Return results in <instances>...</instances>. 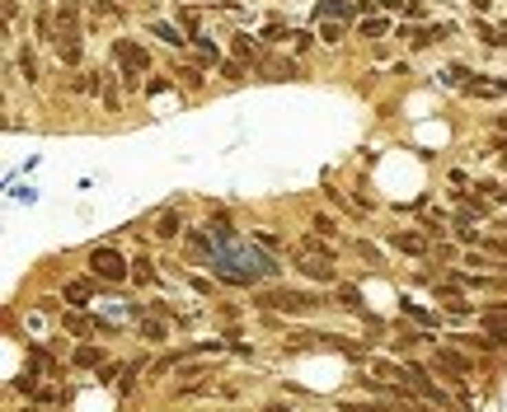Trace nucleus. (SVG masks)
Here are the masks:
<instances>
[{"label": "nucleus", "mask_w": 507, "mask_h": 412, "mask_svg": "<svg viewBox=\"0 0 507 412\" xmlns=\"http://www.w3.org/2000/svg\"><path fill=\"white\" fill-rule=\"evenodd\" d=\"M89 277L94 282H108V286H122L132 277V258H122L118 249H89Z\"/></svg>", "instance_id": "f257e3e1"}, {"label": "nucleus", "mask_w": 507, "mask_h": 412, "mask_svg": "<svg viewBox=\"0 0 507 412\" xmlns=\"http://www.w3.org/2000/svg\"><path fill=\"white\" fill-rule=\"evenodd\" d=\"M254 305H263V309H287V314H310V309L324 305V295H320V290H292V286H282V290H263Z\"/></svg>", "instance_id": "f03ea898"}, {"label": "nucleus", "mask_w": 507, "mask_h": 412, "mask_svg": "<svg viewBox=\"0 0 507 412\" xmlns=\"http://www.w3.org/2000/svg\"><path fill=\"white\" fill-rule=\"evenodd\" d=\"M113 61H118V76L127 80L132 89H136V76L151 71V52L141 43H132V38H113Z\"/></svg>", "instance_id": "7ed1b4c3"}, {"label": "nucleus", "mask_w": 507, "mask_h": 412, "mask_svg": "<svg viewBox=\"0 0 507 412\" xmlns=\"http://www.w3.org/2000/svg\"><path fill=\"white\" fill-rule=\"evenodd\" d=\"M334 262H338V253H305V249H301L296 272L310 277V282H334Z\"/></svg>", "instance_id": "20e7f679"}, {"label": "nucleus", "mask_w": 507, "mask_h": 412, "mask_svg": "<svg viewBox=\"0 0 507 412\" xmlns=\"http://www.w3.org/2000/svg\"><path fill=\"white\" fill-rule=\"evenodd\" d=\"M390 249H400L409 258H427L437 244H432V234H418V230H395L390 234Z\"/></svg>", "instance_id": "39448f33"}, {"label": "nucleus", "mask_w": 507, "mask_h": 412, "mask_svg": "<svg viewBox=\"0 0 507 412\" xmlns=\"http://www.w3.org/2000/svg\"><path fill=\"white\" fill-rule=\"evenodd\" d=\"M146 28H151V38H160L164 47H174V52H184L188 43H193V38H188V28L184 24H169V19H151Z\"/></svg>", "instance_id": "423d86ee"}, {"label": "nucleus", "mask_w": 507, "mask_h": 412, "mask_svg": "<svg viewBox=\"0 0 507 412\" xmlns=\"http://www.w3.org/2000/svg\"><path fill=\"white\" fill-rule=\"evenodd\" d=\"M52 47H56V61H61V66H80V28H61Z\"/></svg>", "instance_id": "0eeeda50"}, {"label": "nucleus", "mask_w": 507, "mask_h": 412, "mask_svg": "<svg viewBox=\"0 0 507 412\" xmlns=\"http://www.w3.org/2000/svg\"><path fill=\"white\" fill-rule=\"evenodd\" d=\"M465 94L470 99H503L507 80H465Z\"/></svg>", "instance_id": "6e6552de"}, {"label": "nucleus", "mask_w": 507, "mask_h": 412, "mask_svg": "<svg viewBox=\"0 0 507 412\" xmlns=\"http://www.w3.org/2000/svg\"><path fill=\"white\" fill-rule=\"evenodd\" d=\"M179 234H184V216H179V211H160V216H155V239L169 244V239H179Z\"/></svg>", "instance_id": "1a4fd4ad"}, {"label": "nucleus", "mask_w": 507, "mask_h": 412, "mask_svg": "<svg viewBox=\"0 0 507 412\" xmlns=\"http://www.w3.org/2000/svg\"><path fill=\"white\" fill-rule=\"evenodd\" d=\"M254 66L263 71V80H292L296 76V61H277V56H259Z\"/></svg>", "instance_id": "9d476101"}, {"label": "nucleus", "mask_w": 507, "mask_h": 412, "mask_svg": "<svg viewBox=\"0 0 507 412\" xmlns=\"http://www.w3.org/2000/svg\"><path fill=\"white\" fill-rule=\"evenodd\" d=\"M437 365H446V370H455V375H475V360L451 352V347H437Z\"/></svg>", "instance_id": "9b49d317"}, {"label": "nucleus", "mask_w": 507, "mask_h": 412, "mask_svg": "<svg viewBox=\"0 0 507 412\" xmlns=\"http://www.w3.org/2000/svg\"><path fill=\"white\" fill-rule=\"evenodd\" d=\"M357 10L347 0H315V19H352Z\"/></svg>", "instance_id": "f8f14e48"}, {"label": "nucleus", "mask_w": 507, "mask_h": 412, "mask_svg": "<svg viewBox=\"0 0 507 412\" xmlns=\"http://www.w3.org/2000/svg\"><path fill=\"white\" fill-rule=\"evenodd\" d=\"M71 365H76V370H99V365H104V347H76Z\"/></svg>", "instance_id": "ddd939ff"}, {"label": "nucleus", "mask_w": 507, "mask_h": 412, "mask_svg": "<svg viewBox=\"0 0 507 412\" xmlns=\"http://www.w3.org/2000/svg\"><path fill=\"white\" fill-rule=\"evenodd\" d=\"M66 300H71L76 309H85L89 300H94V282H71L66 286Z\"/></svg>", "instance_id": "4468645a"}, {"label": "nucleus", "mask_w": 507, "mask_h": 412, "mask_svg": "<svg viewBox=\"0 0 507 412\" xmlns=\"http://www.w3.org/2000/svg\"><path fill=\"white\" fill-rule=\"evenodd\" d=\"M85 10H89V19H122V10L113 0H85Z\"/></svg>", "instance_id": "2eb2a0df"}, {"label": "nucleus", "mask_w": 507, "mask_h": 412, "mask_svg": "<svg viewBox=\"0 0 507 412\" xmlns=\"http://www.w3.org/2000/svg\"><path fill=\"white\" fill-rule=\"evenodd\" d=\"M357 33H362V38H371V43H376V38H385V33H390V19H376V14H367Z\"/></svg>", "instance_id": "dca6fc26"}, {"label": "nucleus", "mask_w": 507, "mask_h": 412, "mask_svg": "<svg viewBox=\"0 0 507 412\" xmlns=\"http://www.w3.org/2000/svg\"><path fill=\"white\" fill-rule=\"evenodd\" d=\"M235 56H240V61H259L263 52H259V43H254L249 33H240V38H235Z\"/></svg>", "instance_id": "f3484780"}, {"label": "nucleus", "mask_w": 507, "mask_h": 412, "mask_svg": "<svg viewBox=\"0 0 507 412\" xmlns=\"http://www.w3.org/2000/svg\"><path fill=\"white\" fill-rule=\"evenodd\" d=\"M14 71H19V76H24V84H33V80H38V61H33V52H19V61H14Z\"/></svg>", "instance_id": "a211bd4d"}, {"label": "nucleus", "mask_w": 507, "mask_h": 412, "mask_svg": "<svg viewBox=\"0 0 507 412\" xmlns=\"http://www.w3.org/2000/svg\"><path fill=\"white\" fill-rule=\"evenodd\" d=\"M320 38L334 47V43H343V19H320Z\"/></svg>", "instance_id": "6ab92c4d"}, {"label": "nucleus", "mask_w": 507, "mask_h": 412, "mask_svg": "<svg viewBox=\"0 0 507 412\" xmlns=\"http://www.w3.org/2000/svg\"><path fill=\"white\" fill-rule=\"evenodd\" d=\"M61 328H71V333L80 337V333H89V328H99V323H89V319H80V314H61Z\"/></svg>", "instance_id": "aec40b11"}, {"label": "nucleus", "mask_w": 507, "mask_h": 412, "mask_svg": "<svg viewBox=\"0 0 507 412\" xmlns=\"http://www.w3.org/2000/svg\"><path fill=\"white\" fill-rule=\"evenodd\" d=\"M357 253L367 258V262H371V267H385V258H380V249H376L371 239H357Z\"/></svg>", "instance_id": "412c9836"}, {"label": "nucleus", "mask_w": 507, "mask_h": 412, "mask_svg": "<svg viewBox=\"0 0 507 412\" xmlns=\"http://www.w3.org/2000/svg\"><path fill=\"white\" fill-rule=\"evenodd\" d=\"M338 305L352 309V314H362V300H357V290H352V286H338Z\"/></svg>", "instance_id": "4be33fe9"}, {"label": "nucleus", "mask_w": 507, "mask_h": 412, "mask_svg": "<svg viewBox=\"0 0 507 412\" xmlns=\"http://www.w3.org/2000/svg\"><path fill=\"white\" fill-rule=\"evenodd\" d=\"M132 277H136V282H155V272H151V258H132Z\"/></svg>", "instance_id": "5701e85b"}, {"label": "nucleus", "mask_w": 507, "mask_h": 412, "mask_svg": "<svg viewBox=\"0 0 507 412\" xmlns=\"http://www.w3.org/2000/svg\"><path fill=\"white\" fill-rule=\"evenodd\" d=\"M221 76L230 80V84H240V80H244V61H240V56H235V61H226V66H221Z\"/></svg>", "instance_id": "b1692460"}, {"label": "nucleus", "mask_w": 507, "mask_h": 412, "mask_svg": "<svg viewBox=\"0 0 507 412\" xmlns=\"http://www.w3.org/2000/svg\"><path fill=\"white\" fill-rule=\"evenodd\" d=\"M310 230H315V234H329V239H334V234H338V225H334L329 216H310Z\"/></svg>", "instance_id": "393cba45"}, {"label": "nucleus", "mask_w": 507, "mask_h": 412, "mask_svg": "<svg viewBox=\"0 0 507 412\" xmlns=\"http://www.w3.org/2000/svg\"><path fill=\"white\" fill-rule=\"evenodd\" d=\"M282 38H296V33H287L282 24H268L263 28V43H282Z\"/></svg>", "instance_id": "a878e982"}, {"label": "nucleus", "mask_w": 507, "mask_h": 412, "mask_svg": "<svg viewBox=\"0 0 507 412\" xmlns=\"http://www.w3.org/2000/svg\"><path fill=\"white\" fill-rule=\"evenodd\" d=\"M174 76L184 80L188 89H197V84H202V76H197V71H193V66H184V71H174Z\"/></svg>", "instance_id": "bb28decb"}, {"label": "nucleus", "mask_w": 507, "mask_h": 412, "mask_svg": "<svg viewBox=\"0 0 507 412\" xmlns=\"http://www.w3.org/2000/svg\"><path fill=\"white\" fill-rule=\"evenodd\" d=\"M141 333L151 337V342H164V323H141Z\"/></svg>", "instance_id": "cd10ccee"}, {"label": "nucleus", "mask_w": 507, "mask_h": 412, "mask_svg": "<svg viewBox=\"0 0 507 412\" xmlns=\"http://www.w3.org/2000/svg\"><path fill=\"white\" fill-rule=\"evenodd\" d=\"M465 262H470V267H479V272H484V267H493L488 253H479V249H475V253H465Z\"/></svg>", "instance_id": "c85d7f7f"}, {"label": "nucleus", "mask_w": 507, "mask_h": 412, "mask_svg": "<svg viewBox=\"0 0 507 412\" xmlns=\"http://www.w3.org/2000/svg\"><path fill=\"white\" fill-rule=\"evenodd\" d=\"M268 412H292V408H282V403H272V408H268Z\"/></svg>", "instance_id": "c756f323"}, {"label": "nucleus", "mask_w": 507, "mask_h": 412, "mask_svg": "<svg viewBox=\"0 0 507 412\" xmlns=\"http://www.w3.org/2000/svg\"><path fill=\"white\" fill-rule=\"evenodd\" d=\"M503 230H507V220H503Z\"/></svg>", "instance_id": "7c9ffc66"}, {"label": "nucleus", "mask_w": 507, "mask_h": 412, "mask_svg": "<svg viewBox=\"0 0 507 412\" xmlns=\"http://www.w3.org/2000/svg\"><path fill=\"white\" fill-rule=\"evenodd\" d=\"M43 5H47V0H43Z\"/></svg>", "instance_id": "2f4dec72"}]
</instances>
